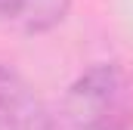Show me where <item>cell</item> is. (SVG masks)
Returning <instances> with one entry per match:
<instances>
[{
	"label": "cell",
	"mask_w": 133,
	"mask_h": 130,
	"mask_svg": "<svg viewBox=\"0 0 133 130\" xmlns=\"http://www.w3.org/2000/svg\"><path fill=\"white\" fill-rule=\"evenodd\" d=\"M71 0H0V22L28 34L50 31L65 19Z\"/></svg>",
	"instance_id": "cell-3"
},
{
	"label": "cell",
	"mask_w": 133,
	"mask_h": 130,
	"mask_svg": "<svg viewBox=\"0 0 133 130\" xmlns=\"http://www.w3.org/2000/svg\"><path fill=\"white\" fill-rule=\"evenodd\" d=\"M0 130H56L53 115L34 87L0 62Z\"/></svg>",
	"instance_id": "cell-2"
},
{
	"label": "cell",
	"mask_w": 133,
	"mask_h": 130,
	"mask_svg": "<svg viewBox=\"0 0 133 130\" xmlns=\"http://www.w3.org/2000/svg\"><path fill=\"white\" fill-rule=\"evenodd\" d=\"M133 124V84L121 65H93L84 71L65 96V130H130Z\"/></svg>",
	"instance_id": "cell-1"
}]
</instances>
